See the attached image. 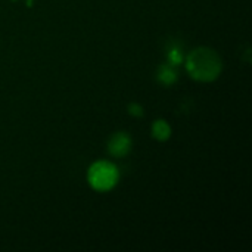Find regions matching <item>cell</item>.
Listing matches in <instances>:
<instances>
[{
  "mask_svg": "<svg viewBox=\"0 0 252 252\" xmlns=\"http://www.w3.org/2000/svg\"><path fill=\"white\" fill-rule=\"evenodd\" d=\"M188 74L201 83H211L217 80L223 71L221 56L211 47L201 46L193 49L185 61Z\"/></svg>",
  "mask_w": 252,
  "mask_h": 252,
  "instance_id": "cell-1",
  "label": "cell"
},
{
  "mask_svg": "<svg viewBox=\"0 0 252 252\" xmlns=\"http://www.w3.org/2000/svg\"><path fill=\"white\" fill-rule=\"evenodd\" d=\"M120 180V171L109 161H96L87 170V182L96 192L112 190Z\"/></svg>",
  "mask_w": 252,
  "mask_h": 252,
  "instance_id": "cell-2",
  "label": "cell"
},
{
  "mask_svg": "<svg viewBox=\"0 0 252 252\" xmlns=\"http://www.w3.org/2000/svg\"><path fill=\"white\" fill-rule=\"evenodd\" d=\"M131 151V137L124 133V131H118L114 133L109 140H108V152L115 157V158H123L126 155H128V152Z\"/></svg>",
  "mask_w": 252,
  "mask_h": 252,
  "instance_id": "cell-3",
  "label": "cell"
},
{
  "mask_svg": "<svg viewBox=\"0 0 252 252\" xmlns=\"http://www.w3.org/2000/svg\"><path fill=\"white\" fill-rule=\"evenodd\" d=\"M151 133H152V137L158 142H165L171 137V127L170 124L159 118V120H155L152 123V127H151Z\"/></svg>",
  "mask_w": 252,
  "mask_h": 252,
  "instance_id": "cell-4",
  "label": "cell"
},
{
  "mask_svg": "<svg viewBox=\"0 0 252 252\" xmlns=\"http://www.w3.org/2000/svg\"><path fill=\"white\" fill-rule=\"evenodd\" d=\"M158 80L164 86H173L177 81V71L171 63H162L158 68Z\"/></svg>",
  "mask_w": 252,
  "mask_h": 252,
  "instance_id": "cell-5",
  "label": "cell"
},
{
  "mask_svg": "<svg viewBox=\"0 0 252 252\" xmlns=\"http://www.w3.org/2000/svg\"><path fill=\"white\" fill-rule=\"evenodd\" d=\"M168 63H171V65H179L182 61H183V53L180 52V49L179 47H171L170 49V52H168Z\"/></svg>",
  "mask_w": 252,
  "mask_h": 252,
  "instance_id": "cell-6",
  "label": "cell"
},
{
  "mask_svg": "<svg viewBox=\"0 0 252 252\" xmlns=\"http://www.w3.org/2000/svg\"><path fill=\"white\" fill-rule=\"evenodd\" d=\"M127 111H128V114H130L131 117H134V118L143 117V108H142V105H139V103H136V102H131V103L127 106Z\"/></svg>",
  "mask_w": 252,
  "mask_h": 252,
  "instance_id": "cell-7",
  "label": "cell"
},
{
  "mask_svg": "<svg viewBox=\"0 0 252 252\" xmlns=\"http://www.w3.org/2000/svg\"><path fill=\"white\" fill-rule=\"evenodd\" d=\"M27 6H32V0H27Z\"/></svg>",
  "mask_w": 252,
  "mask_h": 252,
  "instance_id": "cell-8",
  "label": "cell"
},
{
  "mask_svg": "<svg viewBox=\"0 0 252 252\" xmlns=\"http://www.w3.org/2000/svg\"><path fill=\"white\" fill-rule=\"evenodd\" d=\"M12 1H16V0H12Z\"/></svg>",
  "mask_w": 252,
  "mask_h": 252,
  "instance_id": "cell-9",
  "label": "cell"
}]
</instances>
